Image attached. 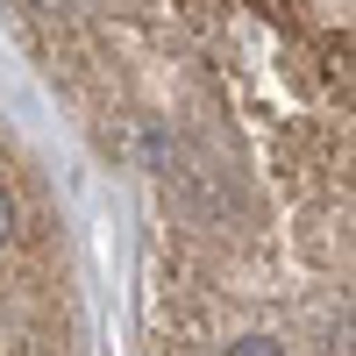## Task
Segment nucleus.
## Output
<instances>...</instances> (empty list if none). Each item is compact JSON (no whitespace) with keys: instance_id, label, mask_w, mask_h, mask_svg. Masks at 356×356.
Returning <instances> with one entry per match:
<instances>
[{"instance_id":"obj_1","label":"nucleus","mask_w":356,"mask_h":356,"mask_svg":"<svg viewBox=\"0 0 356 356\" xmlns=\"http://www.w3.org/2000/svg\"><path fill=\"white\" fill-rule=\"evenodd\" d=\"M136 214L143 356H356V0H8Z\"/></svg>"},{"instance_id":"obj_2","label":"nucleus","mask_w":356,"mask_h":356,"mask_svg":"<svg viewBox=\"0 0 356 356\" xmlns=\"http://www.w3.org/2000/svg\"><path fill=\"white\" fill-rule=\"evenodd\" d=\"M0 356H93L72 207L43 150L0 114Z\"/></svg>"}]
</instances>
